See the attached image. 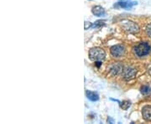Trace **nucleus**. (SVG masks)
Returning <instances> with one entry per match:
<instances>
[{"label":"nucleus","instance_id":"nucleus-5","mask_svg":"<svg viewBox=\"0 0 151 124\" xmlns=\"http://www.w3.org/2000/svg\"><path fill=\"white\" fill-rule=\"evenodd\" d=\"M111 54L115 58H120L122 56H124L125 54V47L122 44H116L113 45V47L110 49Z\"/></svg>","mask_w":151,"mask_h":124},{"label":"nucleus","instance_id":"nucleus-10","mask_svg":"<svg viewBox=\"0 0 151 124\" xmlns=\"http://www.w3.org/2000/svg\"><path fill=\"white\" fill-rule=\"evenodd\" d=\"M86 97H87L90 101H92V102H96V101H97V100L99 99V96H98V94H97V92H91V91H86Z\"/></svg>","mask_w":151,"mask_h":124},{"label":"nucleus","instance_id":"nucleus-17","mask_svg":"<svg viewBox=\"0 0 151 124\" xmlns=\"http://www.w3.org/2000/svg\"><path fill=\"white\" fill-rule=\"evenodd\" d=\"M108 123H113V119L110 118H108Z\"/></svg>","mask_w":151,"mask_h":124},{"label":"nucleus","instance_id":"nucleus-12","mask_svg":"<svg viewBox=\"0 0 151 124\" xmlns=\"http://www.w3.org/2000/svg\"><path fill=\"white\" fill-rule=\"evenodd\" d=\"M131 106V102L129 101H124L122 102H120V108L123 110H128Z\"/></svg>","mask_w":151,"mask_h":124},{"label":"nucleus","instance_id":"nucleus-1","mask_svg":"<svg viewBox=\"0 0 151 124\" xmlns=\"http://www.w3.org/2000/svg\"><path fill=\"white\" fill-rule=\"evenodd\" d=\"M150 49L151 47L149 44L146 42H141L134 48V51L137 56L143 57V56H145L149 54L150 52Z\"/></svg>","mask_w":151,"mask_h":124},{"label":"nucleus","instance_id":"nucleus-3","mask_svg":"<svg viewBox=\"0 0 151 124\" xmlns=\"http://www.w3.org/2000/svg\"><path fill=\"white\" fill-rule=\"evenodd\" d=\"M106 57V53L103 49L92 48L89 51V58L93 61H97V60H103Z\"/></svg>","mask_w":151,"mask_h":124},{"label":"nucleus","instance_id":"nucleus-9","mask_svg":"<svg viewBox=\"0 0 151 124\" xmlns=\"http://www.w3.org/2000/svg\"><path fill=\"white\" fill-rule=\"evenodd\" d=\"M92 13L93 14V15H95V16L102 17L105 14V10L101 6H94L92 8Z\"/></svg>","mask_w":151,"mask_h":124},{"label":"nucleus","instance_id":"nucleus-18","mask_svg":"<svg viewBox=\"0 0 151 124\" xmlns=\"http://www.w3.org/2000/svg\"><path fill=\"white\" fill-rule=\"evenodd\" d=\"M149 73H150V75H151V69L150 70H149Z\"/></svg>","mask_w":151,"mask_h":124},{"label":"nucleus","instance_id":"nucleus-7","mask_svg":"<svg viewBox=\"0 0 151 124\" xmlns=\"http://www.w3.org/2000/svg\"><path fill=\"white\" fill-rule=\"evenodd\" d=\"M123 70H124L123 65L120 62H119V63H116L112 65V67L110 68V74L112 76H118L121 72H123Z\"/></svg>","mask_w":151,"mask_h":124},{"label":"nucleus","instance_id":"nucleus-8","mask_svg":"<svg viewBox=\"0 0 151 124\" xmlns=\"http://www.w3.org/2000/svg\"><path fill=\"white\" fill-rule=\"evenodd\" d=\"M142 116L145 121H151V106H145L142 109Z\"/></svg>","mask_w":151,"mask_h":124},{"label":"nucleus","instance_id":"nucleus-13","mask_svg":"<svg viewBox=\"0 0 151 124\" xmlns=\"http://www.w3.org/2000/svg\"><path fill=\"white\" fill-rule=\"evenodd\" d=\"M105 24H104V21L103 20H98V21L95 22V24L92 25V27L93 28H99V27H102Z\"/></svg>","mask_w":151,"mask_h":124},{"label":"nucleus","instance_id":"nucleus-16","mask_svg":"<svg viewBox=\"0 0 151 124\" xmlns=\"http://www.w3.org/2000/svg\"><path fill=\"white\" fill-rule=\"evenodd\" d=\"M95 65H97V67H100L101 65H102V62H101V60H97V61H95Z\"/></svg>","mask_w":151,"mask_h":124},{"label":"nucleus","instance_id":"nucleus-15","mask_svg":"<svg viewBox=\"0 0 151 124\" xmlns=\"http://www.w3.org/2000/svg\"><path fill=\"white\" fill-rule=\"evenodd\" d=\"M89 27H92V23H90V22H85V29H87Z\"/></svg>","mask_w":151,"mask_h":124},{"label":"nucleus","instance_id":"nucleus-11","mask_svg":"<svg viewBox=\"0 0 151 124\" xmlns=\"http://www.w3.org/2000/svg\"><path fill=\"white\" fill-rule=\"evenodd\" d=\"M140 92L143 95L147 96L151 93V87L149 86H143L140 88Z\"/></svg>","mask_w":151,"mask_h":124},{"label":"nucleus","instance_id":"nucleus-2","mask_svg":"<svg viewBox=\"0 0 151 124\" xmlns=\"http://www.w3.org/2000/svg\"><path fill=\"white\" fill-rule=\"evenodd\" d=\"M121 27L124 29L126 32L129 33V34H138L139 32V25L134 23V21L131 20H124L121 23Z\"/></svg>","mask_w":151,"mask_h":124},{"label":"nucleus","instance_id":"nucleus-14","mask_svg":"<svg viewBox=\"0 0 151 124\" xmlns=\"http://www.w3.org/2000/svg\"><path fill=\"white\" fill-rule=\"evenodd\" d=\"M145 31H146V34H147V35L151 38V23L150 24H149L146 26Z\"/></svg>","mask_w":151,"mask_h":124},{"label":"nucleus","instance_id":"nucleus-6","mask_svg":"<svg viewBox=\"0 0 151 124\" xmlns=\"http://www.w3.org/2000/svg\"><path fill=\"white\" fill-rule=\"evenodd\" d=\"M138 2H118L117 4H114V8H121V9H131L132 7L137 5Z\"/></svg>","mask_w":151,"mask_h":124},{"label":"nucleus","instance_id":"nucleus-4","mask_svg":"<svg viewBox=\"0 0 151 124\" xmlns=\"http://www.w3.org/2000/svg\"><path fill=\"white\" fill-rule=\"evenodd\" d=\"M136 75H137V70L131 66L125 67L122 72V76L124 77V80H126V81H131V80L134 79L136 77Z\"/></svg>","mask_w":151,"mask_h":124}]
</instances>
